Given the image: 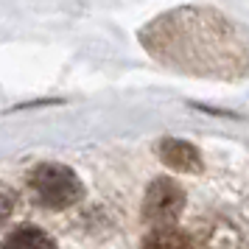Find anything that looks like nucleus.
<instances>
[{"label":"nucleus","mask_w":249,"mask_h":249,"mask_svg":"<svg viewBox=\"0 0 249 249\" xmlns=\"http://www.w3.org/2000/svg\"><path fill=\"white\" fill-rule=\"evenodd\" d=\"M28 182H31L34 199L42 204V207H51V210L70 207L73 202H79L81 193H84L79 177L70 168L59 165V162H45V165L34 168Z\"/></svg>","instance_id":"nucleus-1"},{"label":"nucleus","mask_w":249,"mask_h":249,"mask_svg":"<svg viewBox=\"0 0 249 249\" xmlns=\"http://www.w3.org/2000/svg\"><path fill=\"white\" fill-rule=\"evenodd\" d=\"M185 193L174 179H154L143 202V218L151 224H168L182 213Z\"/></svg>","instance_id":"nucleus-2"},{"label":"nucleus","mask_w":249,"mask_h":249,"mask_svg":"<svg viewBox=\"0 0 249 249\" xmlns=\"http://www.w3.org/2000/svg\"><path fill=\"white\" fill-rule=\"evenodd\" d=\"M157 154L168 168L179 171V174H196V171H202V157H199V151H196L191 143H185V140H177V137L160 140Z\"/></svg>","instance_id":"nucleus-3"},{"label":"nucleus","mask_w":249,"mask_h":249,"mask_svg":"<svg viewBox=\"0 0 249 249\" xmlns=\"http://www.w3.org/2000/svg\"><path fill=\"white\" fill-rule=\"evenodd\" d=\"M3 249H53V241L36 227H17L14 232L6 235Z\"/></svg>","instance_id":"nucleus-4"},{"label":"nucleus","mask_w":249,"mask_h":249,"mask_svg":"<svg viewBox=\"0 0 249 249\" xmlns=\"http://www.w3.org/2000/svg\"><path fill=\"white\" fill-rule=\"evenodd\" d=\"M143 249H191V238L185 235L182 230L162 227V230L148 232L146 241H143Z\"/></svg>","instance_id":"nucleus-5"},{"label":"nucleus","mask_w":249,"mask_h":249,"mask_svg":"<svg viewBox=\"0 0 249 249\" xmlns=\"http://www.w3.org/2000/svg\"><path fill=\"white\" fill-rule=\"evenodd\" d=\"M14 210V196L6 188H0V221H6Z\"/></svg>","instance_id":"nucleus-6"}]
</instances>
